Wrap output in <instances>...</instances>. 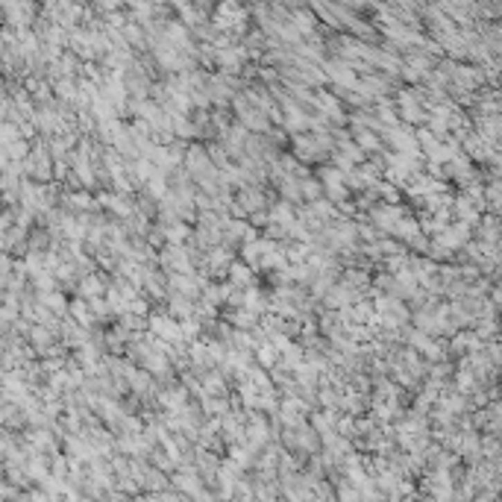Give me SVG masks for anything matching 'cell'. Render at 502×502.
<instances>
[{
    "label": "cell",
    "instance_id": "cell-1",
    "mask_svg": "<svg viewBox=\"0 0 502 502\" xmlns=\"http://www.w3.org/2000/svg\"><path fill=\"white\" fill-rule=\"evenodd\" d=\"M226 283L229 285H235V288H247L256 283V271L247 265V262H241V259H232L229 267H226Z\"/></svg>",
    "mask_w": 502,
    "mask_h": 502
},
{
    "label": "cell",
    "instance_id": "cell-2",
    "mask_svg": "<svg viewBox=\"0 0 502 502\" xmlns=\"http://www.w3.org/2000/svg\"><path fill=\"white\" fill-rule=\"evenodd\" d=\"M259 317H262V314L250 312L247 305H235V309H229V312L224 314V321H226L229 326H235V329H253V326H259Z\"/></svg>",
    "mask_w": 502,
    "mask_h": 502
},
{
    "label": "cell",
    "instance_id": "cell-3",
    "mask_svg": "<svg viewBox=\"0 0 502 502\" xmlns=\"http://www.w3.org/2000/svg\"><path fill=\"white\" fill-rule=\"evenodd\" d=\"M241 305H247V309L256 312V314H265L267 309H271V294L256 288V285H247L244 288V303Z\"/></svg>",
    "mask_w": 502,
    "mask_h": 502
},
{
    "label": "cell",
    "instance_id": "cell-4",
    "mask_svg": "<svg viewBox=\"0 0 502 502\" xmlns=\"http://www.w3.org/2000/svg\"><path fill=\"white\" fill-rule=\"evenodd\" d=\"M103 294H106V279H103V274H89V276L80 279V297L91 300V297H103Z\"/></svg>",
    "mask_w": 502,
    "mask_h": 502
},
{
    "label": "cell",
    "instance_id": "cell-5",
    "mask_svg": "<svg viewBox=\"0 0 502 502\" xmlns=\"http://www.w3.org/2000/svg\"><path fill=\"white\" fill-rule=\"evenodd\" d=\"M300 194H303V200H317V197H323V182L317 179V177H303L300 179Z\"/></svg>",
    "mask_w": 502,
    "mask_h": 502
},
{
    "label": "cell",
    "instance_id": "cell-6",
    "mask_svg": "<svg viewBox=\"0 0 502 502\" xmlns=\"http://www.w3.org/2000/svg\"><path fill=\"white\" fill-rule=\"evenodd\" d=\"M44 303L51 305V309H56V312H65L68 309V303L62 300V294H44Z\"/></svg>",
    "mask_w": 502,
    "mask_h": 502
},
{
    "label": "cell",
    "instance_id": "cell-7",
    "mask_svg": "<svg viewBox=\"0 0 502 502\" xmlns=\"http://www.w3.org/2000/svg\"><path fill=\"white\" fill-rule=\"evenodd\" d=\"M356 3H367V0H356Z\"/></svg>",
    "mask_w": 502,
    "mask_h": 502
}]
</instances>
